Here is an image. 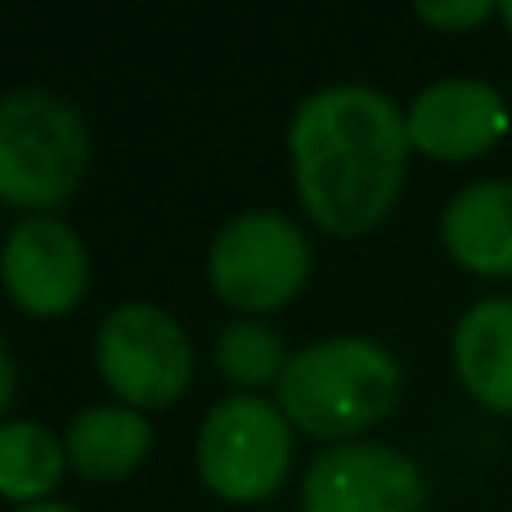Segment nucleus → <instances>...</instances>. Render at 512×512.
<instances>
[{
    "instance_id": "1",
    "label": "nucleus",
    "mask_w": 512,
    "mask_h": 512,
    "mask_svg": "<svg viewBox=\"0 0 512 512\" xmlns=\"http://www.w3.org/2000/svg\"><path fill=\"white\" fill-rule=\"evenodd\" d=\"M409 153L405 108L378 86L333 81L310 90L288 117L297 198L310 221L337 239H360L387 221Z\"/></svg>"
},
{
    "instance_id": "2",
    "label": "nucleus",
    "mask_w": 512,
    "mask_h": 512,
    "mask_svg": "<svg viewBox=\"0 0 512 512\" xmlns=\"http://www.w3.org/2000/svg\"><path fill=\"white\" fill-rule=\"evenodd\" d=\"M405 373L387 342L364 333H337L292 351L274 405L288 414L292 427L319 441H355L378 427L400 405Z\"/></svg>"
},
{
    "instance_id": "3",
    "label": "nucleus",
    "mask_w": 512,
    "mask_h": 512,
    "mask_svg": "<svg viewBox=\"0 0 512 512\" xmlns=\"http://www.w3.org/2000/svg\"><path fill=\"white\" fill-rule=\"evenodd\" d=\"M90 126L68 95L18 86L0 99V198L18 212L50 216L81 189Z\"/></svg>"
},
{
    "instance_id": "4",
    "label": "nucleus",
    "mask_w": 512,
    "mask_h": 512,
    "mask_svg": "<svg viewBox=\"0 0 512 512\" xmlns=\"http://www.w3.org/2000/svg\"><path fill=\"white\" fill-rule=\"evenodd\" d=\"M310 239L279 207L234 212L207 243V288L239 315H270L301 297Z\"/></svg>"
},
{
    "instance_id": "5",
    "label": "nucleus",
    "mask_w": 512,
    "mask_h": 512,
    "mask_svg": "<svg viewBox=\"0 0 512 512\" xmlns=\"http://www.w3.org/2000/svg\"><path fill=\"white\" fill-rule=\"evenodd\" d=\"M194 463L225 504H261L292 468V423L265 396H225L198 423Z\"/></svg>"
},
{
    "instance_id": "6",
    "label": "nucleus",
    "mask_w": 512,
    "mask_h": 512,
    "mask_svg": "<svg viewBox=\"0 0 512 512\" xmlns=\"http://www.w3.org/2000/svg\"><path fill=\"white\" fill-rule=\"evenodd\" d=\"M99 382L131 409H167L194 378V342L158 301H122L95 328Z\"/></svg>"
},
{
    "instance_id": "7",
    "label": "nucleus",
    "mask_w": 512,
    "mask_h": 512,
    "mask_svg": "<svg viewBox=\"0 0 512 512\" xmlns=\"http://www.w3.org/2000/svg\"><path fill=\"white\" fill-rule=\"evenodd\" d=\"M418 459L382 441L324 445L301 477V512H423Z\"/></svg>"
},
{
    "instance_id": "8",
    "label": "nucleus",
    "mask_w": 512,
    "mask_h": 512,
    "mask_svg": "<svg viewBox=\"0 0 512 512\" xmlns=\"http://www.w3.org/2000/svg\"><path fill=\"white\" fill-rule=\"evenodd\" d=\"M5 292L23 315L59 319L81 306L90 288V252L81 234L59 216H23L9 225L0 248Z\"/></svg>"
},
{
    "instance_id": "9",
    "label": "nucleus",
    "mask_w": 512,
    "mask_h": 512,
    "mask_svg": "<svg viewBox=\"0 0 512 512\" xmlns=\"http://www.w3.org/2000/svg\"><path fill=\"white\" fill-rule=\"evenodd\" d=\"M409 144L436 162H468L508 135V99L486 77H436L405 108Z\"/></svg>"
},
{
    "instance_id": "10",
    "label": "nucleus",
    "mask_w": 512,
    "mask_h": 512,
    "mask_svg": "<svg viewBox=\"0 0 512 512\" xmlns=\"http://www.w3.org/2000/svg\"><path fill=\"white\" fill-rule=\"evenodd\" d=\"M441 248L481 279L512 274V176L468 180L441 207Z\"/></svg>"
},
{
    "instance_id": "11",
    "label": "nucleus",
    "mask_w": 512,
    "mask_h": 512,
    "mask_svg": "<svg viewBox=\"0 0 512 512\" xmlns=\"http://www.w3.org/2000/svg\"><path fill=\"white\" fill-rule=\"evenodd\" d=\"M450 360L477 405L512 414V297L472 301L450 333Z\"/></svg>"
},
{
    "instance_id": "12",
    "label": "nucleus",
    "mask_w": 512,
    "mask_h": 512,
    "mask_svg": "<svg viewBox=\"0 0 512 512\" xmlns=\"http://www.w3.org/2000/svg\"><path fill=\"white\" fill-rule=\"evenodd\" d=\"M68 468L86 481H122L149 459L153 423L144 409H131L122 400L113 405H86L63 427Z\"/></svg>"
},
{
    "instance_id": "13",
    "label": "nucleus",
    "mask_w": 512,
    "mask_h": 512,
    "mask_svg": "<svg viewBox=\"0 0 512 512\" xmlns=\"http://www.w3.org/2000/svg\"><path fill=\"white\" fill-rule=\"evenodd\" d=\"M68 472V445L36 418H14L0 423V495L14 508L45 504L59 490Z\"/></svg>"
},
{
    "instance_id": "14",
    "label": "nucleus",
    "mask_w": 512,
    "mask_h": 512,
    "mask_svg": "<svg viewBox=\"0 0 512 512\" xmlns=\"http://www.w3.org/2000/svg\"><path fill=\"white\" fill-rule=\"evenodd\" d=\"M212 360H216V369H221V378L230 382V387H239V396H256V391H265V387H279L292 351L283 346L274 324H265V319H256V315H234L216 328Z\"/></svg>"
},
{
    "instance_id": "15",
    "label": "nucleus",
    "mask_w": 512,
    "mask_h": 512,
    "mask_svg": "<svg viewBox=\"0 0 512 512\" xmlns=\"http://www.w3.org/2000/svg\"><path fill=\"white\" fill-rule=\"evenodd\" d=\"M418 23L436 27V32H472L486 18L499 14V5L490 0H432V5H414Z\"/></svg>"
},
{
    "instance_id": "16",
    "label": "nucleus",
    "mask_w": 512,
    "mask_h": 512,
    "mask_svg": "<svg viewBox=\"0 0 512 512\" xmlns=\"http://www.w3.org/2000/svg\"><path fill=\"white\" fill-rule=\"evenodd\" d=\"M0 369H5V391H0V409L14 405V391H18V369H14V355H0Z\"/></svg>"
},
{
    "instance_id": "17",
    "label": "nucleus",
    "mask_w": 512,
    "mask_h": 512,
    "mask_svg": "<svg viewBox=\"0 0 512 512\" xmlns=\"http://www.w3.org/2000/svg\"><path fill=\"white\" fill-rule=\"evenodd\" d=\"M9 512H77V508L59 504V499H45V504H23V508H9Z\"/></svg>"
},
{
    "instance_id": "18",
    "label": "nucleus",
    "mask_w": 512,
    "mask_h": 512,
    "mask_svg": "<svg viewBox=\"0 0 512 512\" xmlns=\"http://www.w3.org/2000/svg\"><path fill=\"white\" fill-rule=\"evenodd\" d=\"M499 18H504L508 32H512V0H504V5H499Z\"/></svg>"
}]
</instances>
